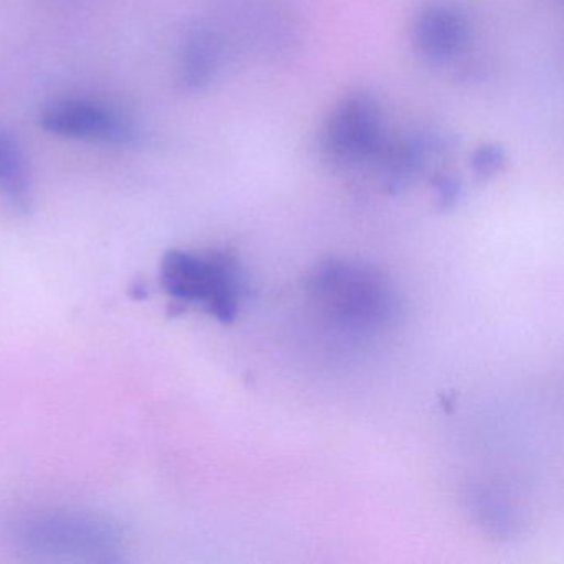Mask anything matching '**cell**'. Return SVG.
<instances>
[{
  "mask_svg": "<svg viewBox=\"0 0 564 564\" xmlns=\"http://www.w3.org/2000/svg\"><path fill=\"white\" fill-rule=\"evenodd\" d=\"M9 536L29 557L51 563H117L123 551L118 528L85 511H34L12 521Z\"/></svg>",
  "mask_w": 564,
  "mask_h": 564,
  "instance_id": "obj_1",
  "label": "cell"
},
{
  "mask_svg": "<svg viewBox=\"0 0 564 564\" xmlns=\"http://www.w3.org/2000/svg\"><path fill=\"white\" fill-rule=\"evenodd\" d=\"M161 285L171 300L203 306L219 322L232 323L242 299V275L220 252L171 250L161 262Z\"/></svg>",
  "mask_w": 564,
  "mask_h": 564,
  "instance_id": "obj_2",
  "label": "cell"
},
{
  "mask_svg": "<svg viewBox=\"0 0 564 564\" xmlns=\"http://www.w3.org/2000/svg\"><path fill=\"white\" fill-rule=\"evenodd\" d=\"M313 290L349 325H378L391 313V299L381 280L355 267L326 265L316 273Z\"/></svg>",
  "mask_w": 564,
  "mask_h": 564,
  "instance_id": "obj_3",
  "label": "cell"
},
{
  "mask_svg": "<svg viewBox=\"0 0 564 564\" xmlns=\"http://www.w3.org/2000/svg\"><path fill=\"white\" fill-rule=\"evenodd\" d=\"M382 144L381 110L369 95L345 98L326 121L323 148L333 160L343 163L369 160L379 154Z\"/></svg>",
  "mask_w": 564,
  "mask_h": 564,
  "instance_id": "obj_4",
  "label": "cell"
},
{
  "mask_svg": "<svg viewBox=\"0 0 564 564\" xmlns=\"http://www.w3.org/2000/svg\"><path fill=\"white\" fill-rule=\"evenodd\" d=\"M39 124L47 133L68 140L124 144L134 138L130 121L113 108L78 98L47 105L39 115Z\"/></svg>",
  "mask_w": 564,
  "mask_h": 564,
  "instance_id": "obj_5",
  "label": "cell"
},
{
  "mask_svg": "<svg viewBox=\"0 0 564 564\" xmlns=\"http://www.w3.org/2000/svg\"><path fill=\"white\" fill-rule=\"evenodd\" d=\"M467 37V21L454 6H431L415 22L414 42L419 54L431 62H447L460 52Z\"/></svg>",
  "mask_w": 564,
  "mask_h": 564,
  "instance_id": "obj_6",
  "label": "cell"
},
{
  "mask_svg": "<svg viewBox=\"0 0 564 564\" xmlns=\"http://www.w3.org/2000/svg\"><path fill=\"white\" fill-rule=\"evenodd\" d=\"M0 199L19 213L32 206V181L24 151L11 134L0 131Z\"/></svg>",
  "mask_w": 564,
  "mask_h": 564,
  "instance_id": "obj_7",
  "label": "cell"
},
{
  "mask_svg": "<svg viewBox=\"0 0 564 564\" xmlns=\"http://www.w3.org/2000/svg\"><path fill=\"white\" fill-rule=\"evenodd\" d=\"M217 51L207 35H196L187 45L183 62V80L187 87H203L213 78Z\"/></svg>",
  "mask_w": 564,
  "mask_h": 564,
  "instance_id": "obj_8",
  "label": "cell"
},
{
  "mask_svg": "<svg viewBox=\"0 0 564 564\" xmlns=\"http://www.w3.org/2000/svg\"><path fill=\"white\" fill-rule=\"evenodd\" d=\"M505 156L503 151L497 147H484L475 153L474 167L480 174H491L495 171L500 170L503 164Z\"/></svg>",
  "mask_w": 564,
  "mask_h": 564,
  "instance_id": "obj_9",
  "label": "cell"
}]
</instances>
